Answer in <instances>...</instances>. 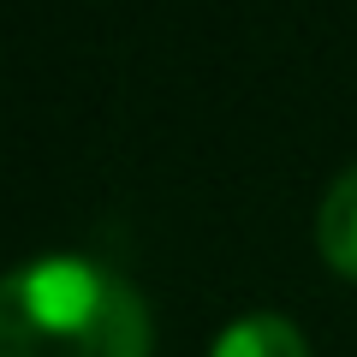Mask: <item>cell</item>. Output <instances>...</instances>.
Masks as SVG:
<instances>
[{"mask_svg":"<svg viewBox=\"0 0 357 357\" xmlns=\"http://www.w3.org/2000/svg\"><path fill=\"white\" fill-rule=\"evenodd\" d=\"M0 357H149V310L107 262L36 256L6 274Z\"/></svg>","mask_w":357,"mask_h":357,"instance_id":"1","label":"cell"},{"mask_svg":"<svg viewBox=\"0 0 357 357\" xmlns=\"http://www.w3.org/2000/svg\"><path fill=\"white\" fill-rule=\"evenodd\" d=\"M316 244H321V262L345 280H357V167H345L333 178L328 203H321V220H316Z\"/></svg>","mask_w":357,"mask_h":357,"instance_id":"2","label":"cell"},{"mask_svg":"<svg viewBox=\"0 0 357 357\" xmlns=\"http://www.w3.org/2000/svg\"><path fill=\"white\" fill-rule=\"evenodd\" d=\"M215 357H310V345L286 316H244L215 340Z\"/></svg>","mask_w":357,"mask_h":357,"instance_id":"3","label":"cell"}]
</instances>
